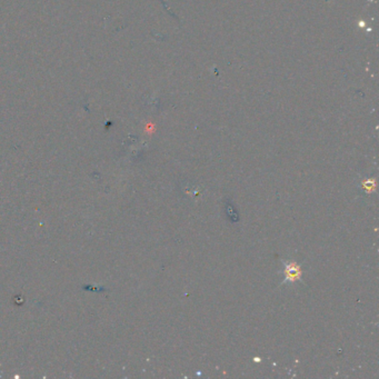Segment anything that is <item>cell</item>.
<instances>
[{
	"mask_svg": "<svg viewBox=\"0 0 379 379\" xmlns=\"http://www.w3.org/2000/svg\"><path fill=\"white\" fill-rule=\"evenodd\" d=\"M286 280L294 281L300 277V268L294 263H288L285 266Z\"/></svg>",
	"mask_w": 379,
	"mask_h": 379,
	"instance_id": "1",
	"label": "cell"
}]
</instances>
